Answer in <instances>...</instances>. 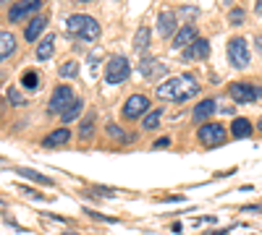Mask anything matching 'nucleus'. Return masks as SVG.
I'll use <instances>...</instances> for the list:
<instances>
[{
    "label": "nucleus",
    "instance_id": "obj_38",
    "mask_svg": "<svg viewBox=\"0 0 262 235\" xmlns=\"http://www.w3.org/2000/svg\"><path fill=\"white\" fill-rule=\"evenodd\" d=\"M3 3H6V0H3Z\"/></svg>",
    "mask_w": 262,
    "mask_h": 235
},
{
    "label": "nucleus",
    "instance_id": "obj_33",
    "mask_svg": "<svg viewBox=\"0 0 262 235\" xmlns=\"http://www.w3.org/2000/svg\"><path fill=\"white\" fill-rule=\"evenodd\" d=\"M152 146H155V149H168V146H170V139H158Z\"/></svg>",
    "mask_w": 262,
    "mask_h": 235
},
{
    "label": "nucleus",
    "instance_id": "obj_26",
    "mask_svg": "<svg viewBox=\"0 0 262 235\" xmlns=\"http://www.w3.org/2000/svg\"><path fill=\"white\" fill-rule=\"evenodd\" d=\"M92 134H95V115H90L84 123H81V128H79V136L86 141V139H92Z\"/></svg>",
    "mask_w": 262,
    "mask_h": 235
},
{
    "label": "nucleus",
    "instance_id": "obj_17",
    "mask_svg": "<svg viewBox=\"0 0 262 235\" xmlns=\"http://www.w3.org/2000/svg\"><path fill=\"white\" fill-rule=\"evenodd\" d=\"M231 134H233L236 139H247V136H252V123H249L247 118H236V120L231 123Z\"/></svg>",
    "mask_w": 262,
    "mask_h": 235
},
{
    "label": "nucleus",
    "instance_id": "obj_25",
    "mask_svg": "<svg viewBox=\"0 0 262 235\" xmlns=\"http://www.w3.org/2000/svg\"><path fill=\"white\" fill-rule=\"evenodd\" d=\"M147 45H149V29L147 27H139L137 39H134V47L137 50H147Z\"/></svg>",
    "mask_w": 262,
    "mask_h": 235
},
{
    "label": "nucleus",
    "instance_id": "obj_20",
    "mask_svg": "<svg viewBox=\"0 0 262 235\" xmlns=\"http://www.w3.org/2000/svg\"><path fill=\"white\" fill-rule=\"evenodd\" d=\"M18 175H21V178H29V180L39 183V186H53V180H50L48 175L37 173V170H29V167H18Z\"/></svg>",
    "mask_w": 262,
    "mask_h": 235
},
{
    "label": "nucleus",
    "instance_id": "obj_24",
    "mask_svg": "<svg viewBox=\"0 0 262 235\" xmlns=\"http://www.w3.org/2000/svg\"><path fill=\"white\" fill-rule=\"evenodd\" d=\"M60 76H63V79H76V76H79V63H76V60L63 63V66H60Z\"/></svg>",
    "mask_w": 262,
    "mask_h": 235
},
{
    "label": "nucleus",
    "instance_id": "obj_34",
    "mask_svg": "<svg viewBox=\"0 0 262 235\" xmlns=\"http://www.w3.org/2000/svg\"><path fill=\"white\" fill-rule=\"evenodd\" d=\"M254 11H257V13L262 16V0H257V6H254Z\"/></svg>",
    "mask_w": 262,
    "mask_h": 235
},
{
    "label": "nucleus",
    "instance_id": "obj_23",
    "mask_svg": "<svg viewBox=\"0 0 262 235\" xmlns=\"http://www.w3.org/2000/svg\"><path fill=\"white\" fill-rule=\"evenodd\" d=\"M81 108H84V105H81V99H74V102H71V108H69V110H66V113L60 115V120H63V123H74V120L79 118Z\"/></svg>",
    "mask_w": 262,
    "mask_h": 235
},
{
    "label": "nucleus",
    "instance_id": "obj_10",
    "mask_svg": "<svg viewBox=\"0 0 262 235\" xmlns=\"http://www.w3.org/2000/svg\"><path fill=\"white\" fill-rule=\"evenodd\" d=\"M139 73H142L144 79H160V76H165V73H168V68L163 66V63L147 58V60H142V63H139Z\"/></svg>",
    "mask_w": 262,
    "mask_h": 235
},
{
    "label": "nucleus",
    "instance_id": "obj_30",
    "mask_svg": "<svg viewBox=\"0 0 262 235\" xmlns=\"http://www.w3.org/2000/svg\"><path fill=\"white\" fill-rule=\"evenodd\" d=\"M179 16H184V18H196V16H200V11H196V8H179Z\"/></svg>",
    "mask_w": 262,
    "mask_h": 235
},
{
    "label": "nucleus",
    "instance_id": "obj_6",
    "mask_svg": "<svg viewBox=\"0 0 262 235\" xmlns=\"http://www.w3.org/2000/svg\"><path fill=\"white\" fill-rule=\"evenodd\" d=\"M200 141L205 146H221V144H226V128L221 123H205L200 128Z\"/></svg>",
    "mask_w": 262,
    "mask_h": 235
},
{
    "label": "nucleus",
    "instance_id": "obj_2",
    "mask_svg": "<svg viewBox=\"0 0 262 235\" xmlns=\"http://www.w3.org/2000/svg\"><path fill=\"white\" fill-rule=\"evenodd\" d=\"M66 27H69L71 34H76L84 42H95L100 37V24L92 16H86V13H74L69 21H66Z\"/></svg>",
    "mask_w": 262,
    "mask_h": 235
},
{
    "label": "nucleus",
    "instance_id": "obj_14",
    "mask_svg": "<svg viewBox=\"0 0 262 235\" xmlns=\"http://www.w3.org/2000/svg\"><path fill=\"white\" fill-rule=\"evenodd\" d=\"M71 141V131L69 128H58V131H53L50 136H45V141H42V146H63V144H69Z\"/></svg>",
    "mask_w": 262,
    "mask_h": 235
},
{
    "label": "nucleus",
    "instance_id": "obj_36",
    "mask_svg": "<svg viewBox=\"0 0 262 235\" xmlns=\"http://www.w3.org/2000/svg\"><path fill=\"white\" fill-rule=\"evenodd\" d=\"M81 3H92V0H81Z\"/></svg>",
    "mask_w": 262,
    "mask_h": 235
},
{
    "label": "nucleus",
    "instance_id": "obj_4",
    "mask_svg": "<svg viewBox=\"0 0 262 235\" xmlns=\"http://www.w3.org/2000/svg\"><path fill=\"white\" fill-rule=\"evenodd\" d=\"M228 94H231L233 102L247 105V102L262 99V87H257V84H231V87H228Z\"/></svg>",
    "mask_w": 262,
    "mask_h": 235
},
{
    "label": "nucleus",
    "instance_id": "obj_28",
    "mask_svg": "<svg viewBox=\"0 0 262 235\" xmlns=\"http://www.w3.org/2000/svg\"><path fill=\"white\" fill-rule=\"evenodd\" d=\"M247 18V13H244V8H233L231 13H228V21H231V24L233 27H238V24H242V21Z\"/></svg>",
    "mask_w": 262,
    "mask_h": 235
},
{
    "label": "nucleus",
    "instance_id": "obj_16",
    "mask_svg": "<svg viewBox=\"0 0 262 235\" xmlns=\"http://www.w3.org/2000/svg\"><path fill=\"white\" fill-rule=\"evenodd\" d=\"M53 50H55V37H45L37 45L34 55H37V60H50L53 58Z\"/></svg>",
    "mask_w": 262,
    "mask_h": 235
},
{
    "label": "nucleus",
    "instance_id": "obj_9",
    "mask_svg": "<svg viewBox=\"0 0 262 235\" xmlns=\"http://www.w3.org/2000/svg\"><path fill=\"white\" fill-rule=\"evenodd\" d=\"M37 8H39V0H18V3L11 6L8 18H11V21H21L24 16H32Z\"/></svg>",
    "mask_w": 262,
    "mask_h": 235
},
{
    "label": "nucleus",
    "instance_id": "obj_29",
    "mask_svg": "<svg viewBox=\"0 0 262 235\" xmlns=\"http://www.w3.org/2000/svg\"><path fill=\"white\" fill-rule=\"evenodd\" d=\"M107 136H113V139H118V141H128V136H126V134L121 131L118 125H113V123L107 125Z\"/></svg>",
    "mask_w": 262,
    "mask_h": 235
},
{
    "label": "nucleus",
    "instance_id": "obj_1",
    "mask_svg": "<svg viewBox=\"0 0 262 235\" xmlns=\"http://www.w3.org/2000/svg\"><path fill=\"white\" fill-rule=\"evenodd\" d=\"M200 92V84L194 81V76H176L168 79L165 84L158 87V99H173V102H186Z\"/></svg>",
    "mask_w": 262,
    "mask_h": 235
},
{
    "label": "nucleus",
    "instance_id": "obj_35",
    "mask_svg": "<svg viewBox=\"0 0 262 235\" xmlns=\"http://www.w3.org/2000/svg\"><path fill=\"white\" fill-rule=\"evenodd\" d=\"M257 50L262 53V37H257Z\"/></svg>",
    "mask_w": 262,
    "mask_h": 235
},
{
    "label": "nucleus",
    "instance_id": "obj_12",
    "mask_svg": "<svg viewBox=\"0 0 262 235\" xmlns=\"http://www.w3.org/2000/svg\"><path fill=\"white\" fill-rule=\"evenodd\" d=\"M196 42V29L191 27V24H186L184 29H179V34H176V39H173V47H191Z\"/></svg>",
    "mask_w": 262,
    "mask_h": 235
},
{
    "label": "nucleus",
    "instance_id": "obj_3",
    "mask_svg": "<svg viewBox=\"0 0 262 235\" xmlns=\"http://www.w3.org/2000/svg\"><path fill=\"white\" fill-rule=\"evenodd\" d=\"M228 60L233 68H247L249 66V47H247V39L242 37H231L228 39Z\"/></svg>",
    "mask_w": 262,
    "mask_h": 235
},
{
    "label": "nucleus",
    "instance_id": "obj_5",
    "mask_svg": "<svg viewBox=\"0 0 262 235\" xmlns=\"http://www.w3.org/2000/svg\"><path fill=\"white\" fill-rule=\"evenodd\" d=\"M131 68H128V60L123 55H116L111 58V63H107V68H105V81L107 84H123L128 79Z\"/></svg>",
    "mask_w": 262,
    "mask_h": 235
},
{
    "label": "nucleus",
    "instance_id": "obj_22",
    "mask_svg": "<svg viewBox=\"0 0 262 235\" xmlns=\"http://www.w3.org/2000/svg\"><path fill=\"white\" fill-rule=\"evenodd\" d=\"M21 87L24 89H39V73L37 71H24V76H21Z\"/></svg>",
    "mask_w": 262,
    "mask_h": 235
},
{
    "label": "nucleus",
    "instance_id": "obj_37",
    "mask_svg": "<svg viewBox=\"0 0 262 235\" xmlns=\"http://www.w3.org/2000/svg\"><path fill=\"white\" fill-rule=\"evenodd\" d=\"M259 131H262V123H259Z\"/></svg>",
    "mask_w": 262,
    "mask_h": 235
},
{
    "label": "nucleus",
    "instance_id": "obj_31",
    "mask_svg": "<svg viewBox=\"0 0 262 235\" xmlns=\"http://www.w3.org/2000/svg\"><path fill=\"white\" fill-rule=\"evenodd\" d=\"M92 191H95V194H100V196H113V194H116L113 188H105V186H95Z\"/></svg>",
    "mask_w": 262,
    "mask_h": 235
},
{
    "label": "nucleus",
    "instance_id": "obj_13",
    "mask_svg": "<svg viewBox=\"0 0 262 235\" xmlns=\"http://www.w3.org/2000/svg\"><path fill=\"white\" fill-rule=\"evenodd\" d=\"M176 24H179V18L173 16L170 11H165V13L158 18V34H160V37H170L173 29H176Z\"/></svg>",
    "mask_w": 262,
    "mask_h": 235
},
{
    "label": "nucleus",
    "instance_id": "obj_11",
    "mask_svg": "<svg viewBox=\"0 0 262 235\" xmlns=\"http://www.w3.org/2000/svg\"><path fill=\"white\" fill-rule=\"evenodd\" d=\"M210 55V42L207 39H196L191 47H186L184 50V60H200V58H207Z\"/></svg>",
    "mask_w": 262,
    "mask_h": 235
},
{
    "label": "nucleus",
    "instance_id": "obj_27",
    "mask_svg": "<svg viewBox=\"0 0 262 235\" xmlns=\"http://www.w3.org/2000/svg\"><path fill=\"white\" fill-rule=\"evenodd\" d=\"M6 99L13 105V108H21V105H27V99L21 97V92H18V89H8V92H6Z\"/></svg>",
    "mask_w": 262,
    "mask_h": 235
},
{
    "label": "nucleus",
    "instance_id": "obj_32",
    "mask_svg": "<svg viewBox=\"0 0 262 235\" xmlns=\"http://www.w3.org/2000/svg\"><path fill=\"white\" fill-rule=\"evenodd\" d=\"M21 191H24L27 196H32V199H45V196L39 194V191H32V188H27V186H21Z\"/></svg>",
    "mask_w": 262,
    "mask_h": 235
},
{
    "label": "nucleus",
    "instance_id": "obj_18",
    "mask_svg": "<svg viewBox=\"0 0 262 235\" xmlns=\"http://www.w3.org/2000/svg\"><path fill=\"white\" fill-rule=\"evenodd\" d=\"M45 27H48V18L45 16H37V18H32V24L24 29V37L32 42V39H37L42 34V29H45Z\"/></svg>",
    "mask_w": 262,
    "mask_h": 235
},
{
    "label": "nucleus",
    "instance_id": "obj_7",
    "mask_svg": "<svg viewBox=\"0 0 262 235\" xmlns=\"http://www.w3.org/2000/svg\"><path fill=\"white\" fill-rule=\"evenodd\" d=\"M76 97H74V89L71 87H58L53 94H50V105H48V108H50V113H66V110H69L71 108V102H74Z\"/></svg>",
    "mask_w": 262,
    "mask_h": 235
},
{
    "label": "nucleus",
    "instance_id": "obj_21",
    "mask_svg": "<svg viewBox=\"0 0 262 235\" xmlns=\"http://www.w3.org/2000/svg\"><path fill=\"white\" fill-rule=\"evenodd\" d=\"M160 118H163V110H152L142 118V128L144 131H152V128H158L160 125Z\"/></svg>",
    "mask_w": 262,
    "mask_h": 235
},
{
    "label": "nucleus",
    "instance_id": "obj_19",
    "mask_svg": "<svg viewBox=\"0 0 262 235\" xmlns=\"http://www.w3.org/2000/svg\"><path fill=\"white\" fill-rule=\"evenodd\" d=\"M13 50H16V39H13V34L3 32V34H0V58L8 60V58L13 55Z\"/></svg>",
    "mask_w": 262,
    "mask_h": 235
},
{
    "label": "nucleus",
    "instance_id": "obj_8",
    "mask_svg": "<svg viewBox=\"0 0 262 235\" xmlns=\"http://www.w3.org/2000/svg\"><path fill=\"white\" fill-rule=\"evenodd\" d=\"M147 110H149V99H147L144 94H131V97L126 99V105H123V118L137 120V118L147 115Z\"/></svg>",
    "mask_w": 262,
    "mask_h": 235
},
{
    "label": "nucleus",
    "instance_id": "obj_15",
    "mask_svg": "<svg viewBox=\"0 0 262 235\" xmlns=\"http://www.w3.org/2000/svg\"><path fill=\"white\" fill-rule=\"evenodd\" d=\"M215 102H217V99H212V97H210V99H202V102H196V108H194V113H191L194 120H207V118L215 113V108H217Z\"/></svg>",
    "mask_w": 262,
    "mask_h": 235
}]
</instances>
